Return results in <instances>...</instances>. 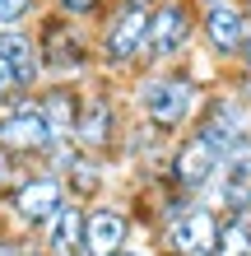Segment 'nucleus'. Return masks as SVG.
Here are the masks:
<instances>
[{
  "label": "nucleus",
  "mask_w": 251,
  "mask_h": 256,
  "mask_svg": "<svg viewBox=\"0 0 251 256\" xmlns=\"http://www.w3.org/2000/svg\"><path fill=\"white\" fill-rule=\"evenodd\" d=\"M219 80V70H200L196 56L191 61H177V66H144L126 80V108L135 122L154 126L158 135H186L191 122H196L210 84Z\"/></svg>",
  "instance_id": "1"
},
{
  "label": "nucleus",
  "mask_w": 251,
  "mask_h": 256,
  "mask_svg": "<svg viewBox=\"0 0 251 256\" xmlns=\"http://www.w3.org/2000/svg\"><path fill=\"white\" fill-rule=\"evenodd\" d=\"M42 74L51 84H88L98 74V52H93V28L79 19H65L56 10H42L33 19Z\"/></svg>",
  "instance_id": "2"
},
{
  "label": "nucleus",
  "mask_w": 251,
  "mask_h": 256,
  "mask_svg": "<svg viewBox=\"0 0 251 256\" xmlns=\"http://www.w3.org/2000/svg\"><path fill=\"white\" fill-rule=\"evenodd\" d=\"M191 135H196L219 163H233V158L251 154V102L224 80V74L210 84L196 122H191Z\"/></svg>",
  "instance_id": "3"
},
{
  "label": "nucleus",
  "mask_w": 251,
  "mask_h": 256,
  "mask_svg": "<svg viewBox=\"0 0 251 256\" xmlns=\"http://www.w3.org/2000/svg\"><path fill=\"white\" fill-rule=\"evenodd\" d=\"M144 47H149V5H126V0H112V10L93 24L98 74L126 84L135 70H144Z\"/></svg>",
  "instance_id": "4"
},
{
  "label": "nucleus",
  "mask_w": 251,
  "mask_h": 256,
  "mask_svg": "<svg viewBox=\"0 0 251 256\" xmlns=\"http://www.w3.org/2000/svg\"><path fill=\"white\" fill-rule=\"evenodd\" d=\"M130 122V108H126V84L107 80V74H93L84 84V98H79V116H75V140L84 154H98V158H116V144H121V130Z\"/></svg>",
  "instance_id": "5"
},
{
  "label": "nucleus",
  "mask_w": 251,
  "mask_h": 256,
  "mask_svg": "<svg viewBox=\"0 0 251 256\" xmlns=\"http://www.w3.org/2000/svg\"><path fill=\"white\" fill-rule=\"evenodd\" d=\"M65 200H70V196H65V186H61V177L33 163V168H28L19 182L0 196V219L14 224V228L28 233V238H37L56 214H61Z\"/></svg>",
  "instance_id": "6"
},
{
  "label": "nucleus",
  "mask_w": 251,
  "mask_h": 256,
  "mask_svg": "<svg viewBox=\"0 0 251 256\" xmlns=\"http://www.w3.org/2000/svg\"><path fill=\"white\" fill-rule=\"evenodd\" d=\"M200 42V0H154L149 5V47L144 66L191 61Z\"/></svg>",
  "instance_id": "7"
},
{
  "label": "nucleus",
  "mask_w": 251,
  "mask_h": 256,
  "mask_svg": "<svg viewBox=\"0 0 251 256\" xmlns=\"http://www.w3.org/2000/svg\"><path fill=\"white\" fill-rule=\"evenodd\" d=\"M130 242H140V219L126 191L84 205V256H116Z\"/></svg>",
  "instance_id": "8"
},
{
  "label": "nucleus",
  "mask_w": 251,
  "mask_h": 256,
  "mask_svg": "<svg viewBox=\"0 0 251 256\" xmlns=\"http://www.w3.org/2000/svg\"><path fill=\"white\" fill-rule=\"evenodd\" d=\"M247 33H251V14L242 10V0H233V5H200V42L196 47L205 52L210 70L228 74L238 66Z\"/></svg>",
  "instance_id": "9"
},
{
  "label": "nucleus",
  "mask_w": 251,
  "mask_h": 256,
  "mask_svg": "<svg viewBox=\"0 0 251 256\" xmlns=\"http://www.w3.org/2000/svg\"><path fill=\"white\" fill-rule=\"evenodd\" d=\"M219 172H224V163H219L210 149H205L196 135H177L172 149H168V158H163V172H158V182H168L177 191H186V196H196V200H205V191H210L219 182Z\"/></svg>",
  "instance_id": "10"
},
{
  "label": "nucleus",
  "mask_w": 251,
  "mask_h": 256,
  "mask_svg": "<svg viewBox=\"0 0 251 256\" xmlns=\"http://www.w3.org/2000/svg\"><path fill=\"white\" fill-rule=\"evenodd\" d=\"M0 144H5L14 158H23V163H42L47 158V149L56 140H51L47 122H42L33 94H23L19 102H9V108L0 112Z\"/></svg>",
  "instance_id": "11"
},
{
  "label": "nucleus",
  "mask_w": 251,
  "mask_h": 256,
  "mask_svg": "<svg viewBox=\"0 0 251 256\" xmlns=\"http://www.w3.org/2000/svg\"><path fill=\"white\" fill-rule=\"evenodd\" d=\"M56 177H61L65 196H70V200H79V205H93V200H102V196H116V186H126V177H121V168H116V158L84 154L79 144H75L70 163H65Z\"/></svg>",
  "instance_id": "12"
},
{
  "label": "nucleus",
  "mask_w": 251,
  "mask_h": 256,
  "mask_svg": "<svg viewBox=\"0 0 251 256\" xmlns=\"http://www.w3.org/2000/svg\"><path fill=\"white\" fill-rule=\"evenodd\" d=\"M219 210L210 205H196V210H186L177 224H168V228H158L149 242L158 256H210L214 252V238H219Z\"/></svg>",
  "instance_id": "13"
},
{
  "label": "nucleus",
  "mask_w": 251,
  "mask_h": 256,
  "mask_svg": "<svg viewBox=\"0 0 251 256\" xmlns=\"http://www.w3.org/2000/svg\"><path fill=\"white\" fill-rule=\"evenodd\" d=\"M0 56L9 61V70H14V80H19L23 94H37V88L47 84L33 28H0Z\"/></svg>",
  "instance_id": "14"
},
{
  "label": "nucleus",
  "mask_w": 251,
  "mask_h": 256,
  "mask_svg": "<svg viewBox=\"0 0 251 256\" xmlns=\"http://www.w3.org/2000/svg\"><path fill=\"white\" fill-rule=\"evenodd\" d=\"M33 98H37V112H42V122H47L51 140H70V135H75V116H79L84 84H51L47 80Z\"/></svg>",
  "instance_id": "15"
},
{
  "label": "nucleus",
  "mask_w": 251,
  "mask_h": 256,
  "mask_svg": "<svg viewBox=\"0 0 251 256\" xmlns=\"http://www.w3.org/2000/svg\"><path fill=\"white\" fill-rule=\"evenodd\" d=\"M37 247L47 256H84V205L65 200L61 214L37 233Z\"/></svg>",
  "instance_id": "16"
},
{
  "label": "nucleus",
  "mask_w": 251,
  "mask_h": 256,
  "mask_svg": "<svg viewBox=\"0 0 251 256\" xmlns=\"http://www.w3.org/2000/svg\"><path fill=\"white\" fill-rule=\"evenodd\" d=\"M200 205L219 210V214L251 219V182H247V177H228V172H219V182L205 191V200H200Z\"/></svg>",
  "instance_id": "17"
},
{
  "label": "nucleus",
  "mask_w": 251,
  "mask_h": 256,
  "mask_svg": "<svg viewBox=\"0 0 251 256\" xmlns=\"http://www.w3.org/2000/svg\"><path fill=\"white\" fill-rule=\"evenodd\" d=\"M210 256H251V219L224 214V219H219V238H214V252Z\"/></svg>",
  "instance_id": "18"
},
{
  "label": "nucleus",
  "mask_w": 251,
  "mask_h": 256,
  "mask_svg": "<svg viewBox=\"0 0 251 256\" xmlns=\"http://www.w3.org/2000/svg\"><path fill=\"white\" fill-rule=\"evenodd\" d=\"M47 10H56V14H65V19H79V24H88L93 28L102 14L112 10V0H42Z\"/></svg>",
  "instance_id": "19"
},
{
  "label": "nucleus",
  "mask_w": 251,
  "mask_h": 256,
  "mask_svg": "<svg viewBox=\"0 0 251 256\" xmlns=\"http://www.w3.org/2000/svg\"><path fill=\"white\" fill-rule=\"evenodd\" d=\"M42 10V0H0V28H33Z\"/></svg>",
  "instance_id": "20"
},
{
  "label": "nucleus",
  "mask_w": 251,
  "mask_h": 256,
  "mask_svg": "<svg viewBox=\"0 0 251 256\" xmlns=\"http://www.w3.org/2000/svg\"><path fill=\"white\" fill-rule=\"evenodd\" d=\"M33 247H37V238H28V233L14 228V224L0 219V256H28Z\"/></svg>",
  "instance_id": "21"
},
{
  "label": "nucleus",
  "mask_w": 251,
  "mask_h": 256,
  "mask_svg": "<svg viewBox=\"0 0 251 256\" xmlns=\"http://www.w3.org/2000/svg\"><path fill=\"white\" fill-rule=\"evenodd\" d=\"M28 168H33V163H23V158H14L9 149L0 144V196H5V191H9L14 182H19V177H23Z\"/></svg>",
  "instance_id": "22"
},
{
  "label": "nucleus",
  "mask_w": 251,
  "mask_h": 256,
  "mask_svg": "<svg viewBox=\"0 0 251 256\" xmlns=\"http://www.w3.org/2000/svg\"><path fill=\"white\" fill-rule=\"evenodd\" d=\"M23 98V88H19V80H14V70H9V61L0 56V112L9 108V102H19Z\"/></svg>",
  "instance_id": "23"
},
{
  "label": "nucleus",
  "mask_w": 251,
  "mask_h": 256,
  "mask_svg": "<svg viewBox=\"0 0 251 256\" xmlns=\"http://www.w3.org/2000/svg\"><path fill=\"white\" fill-rule=\"evenodd\" d=\"M116 256H158V252H154V242H130L126 252H116Z\"/></svg>",
  "instance_id": "24"
},
{
  "label": "nucleus",
  "mask_w": 251,
  "mask_h": 256,
  "mask_svg": "<svg viewBox=\"0 0 251 256\" xmlns=\"http://www.w3.org/2000/svg\"><path fill=\"white\" fill-rule=\"evenodd\" d=\"M233 70L251 74V33H247V42H242V56H238V66H233Z\"/></svg>",
  "instance_id": "25"
},
{
  "label": "nucleus",
  "mask_w": 251,
  "mask_h": 256,
  "mask_svg": "<svg viewBox=\"0 0 251 256\" xmlns=\"http://www.w3.org/2000/svg\"><path fill=\"white\" fill-rule=\"evenodd\" d=\"M200 5H233V0H200Z\"/></svg>",
  "instance_id": "26"
},
{
  "label": "nucleus",
  "mask_w": 251,
  "mask_h": 256,
  "mask_svg": "<svg viewBox=\"0 0 251 256\" xmlns=\"http://www.w3.org/2000/svg\"><path fill=\"white\" fill-rule=\"evenodd\" d=\"M126 5H154V0H126Z\"/></svg>",
  "instance_id": "27"
},
{
  "label": "nucleus",
  "mask_w": 251,
  "mask_h": 256,
  "mask_svg": "<svg viewBox=\"0 0 251 256\" xmlns=\"http://www.w3.org/2000/svg\"><path fill=\"white\" fill-rule=\"evenodd\" d=\"M28 256H47V252H42V247H33V252H28Z\"/></svg>",
  "instance_id": "28"
},
{
  "label": "nucleus",
  "mask_w": 251,
  "mask_h": 256,
  "mask_svg": "<svg viewBox=\"0 0 251 256\" xmlns=\"http://www.w3.org/2000/svg\"><path fill=\"white\" fill-rule=\"evenodd\" d=\"M242 10H247V14H251V0H242Z\"/></svg>",
  "instance_id": "29"
}]
</instances>
